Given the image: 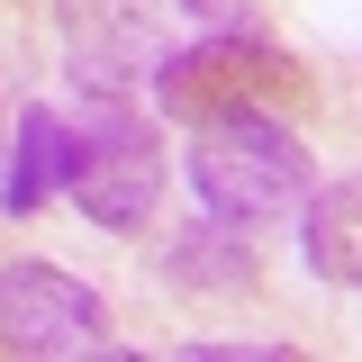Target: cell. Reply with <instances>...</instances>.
Returning <instances> with one entry per match:
<instances>
[{"label":"cell","instance_id":"cell-6","mask_svg":"<svg viewBox=\"0 0 362 362\" xmlns=\"http://www.w3.org/2000/svg\"><path fill=\"white\" fill-rule=\"evenodd\" d=\"M299 245H308L317 281H335V290L362 299V173L317 181L308 199H299Z\"/></svg>","mask_w":362,"mask_h":362},{"label":"cell","instance_id":"cell-1","mask_svg":"<svg viewBox=\"0 0 362 362\" xmlns=\"http://www.w3.org/2000/svg\"><path fill=\"white\" fill-rule=\"evenodd\" d=\"M190 190H199V209L218 226H245L254 235V226L290 218L317 190V163H308V145L281 127V118L235 109V118H209V127L190 136Z\"/></svg>","mask_w":362,"mask_h":362},{"label":"cell","instance_id":"cell-7","mask_svg":"<svg viewBox=\"0 0 362 362\" xmlns=\"http://www.w3.org/2000/svg\"><path fill=\"white\" fill-rule=\"evenodd\" d=\"M54 190H64V118L54 109H28L18 118V145H9V173H0V218H37Z\"/></svg>","mask_w":362,"mask_h":362},{"label":"cell","instance_id":"cell-4","mask_svg":"<svg viewBox=\"0 0 362 362\" xmlns=\"http://www.w3.org/2000/svg\"><path fill=\"white\" fill-rule=\"evenodd\" d=\"M0 354H37V362H118V326L100 308V290H82L54 263H0Z\"/></svg>","mask_w":362,"mask_h":362},{"label":"cell","instance_id":"cell-8","mask_svg":"<svg viewBox=\"0 0 362 362\" xmlns=\"http://www.w3.org/2000/svg\"><path fill=\"white\" fill-rule=\"evenodd\" d=\"M181 9H190L199 28H218V37H254V28H263L254 0H181Z\"/></svg>","mask_w":362,"mask_h":362},{"label":"cell","instance_id":"cell-5","mask_svg":"<svg viewBox=\"0 0 362 362\" xmlns=\"http://www.w3.org/2000/svg\"><path fill=\"white\" fill-rule=\"evenodd\" d=\"M54 28H64V64L90 100H127L163 54L154 0H54Z\"/></svg>","mask_w":362,"mask_h":362},{"label":"cell","instance_id":"cell-2","mask_svg":"<svg viewBox=\"0 0 362 362\" xmlns=\"http://www.w3.org/2000/svg\"><path fill=\"white\" fill-rule=\"evenodd\" d=\"M163 136L145 109L127 100H100L82 127H64V199L82 209L90 226H109V235H136V226L163 209Z\"/></svg>","mask_w":362,"mask_h":362},{"label":"cell","instance_id":"cell-3","mask_svg":"<svg viewBox=\"0 0 362 362\" xmlns=\"http://www.w3.org/2000/svg\"><path fill=\"white\" fill-rule=\"evenodd\" d=\"M154 100H163V118H190V127H209V118H235V109H299L308 100V73L281 54V45L254 28V37H190L173 54H154Z\"/></svg>","mask_w":362,"mask_h":362}]
</instances>
